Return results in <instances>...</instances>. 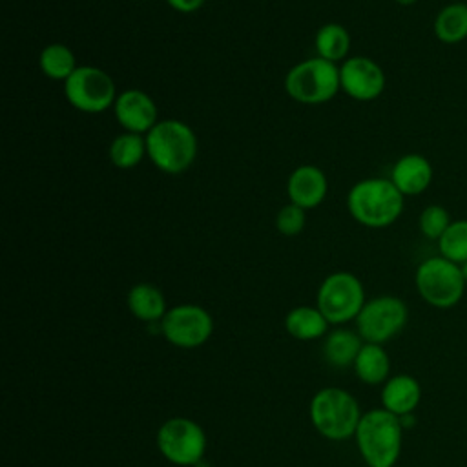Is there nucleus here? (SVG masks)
Instances as JSON below:
<instances>
[{
    "instance_id": "7",
    "label": "nucleus",
    "mask_w": 467,
    "mask_h": 467,
    "mask_svg": "<svg viewBox=\"0 0 467 467\" xmlns=\"http://www.w3.org/2000/svg\"><path fill=\"white\" fill-rule=\"evenodd\" d=\"M365 303L363 283L350 272L327 275L316 296V306L332 325H345L356 319Z\"/></svg>"
},
{
    "instance_id": "20",
    "label": "nucleus",
    "mask_w": 467,
    "mask_h": 467,
    "mask_svg": "<svg viewBox=\"0 0 467 467\" xmlns=\"http://www.w3.org/2000/svg\"><path fill=\"white\" fill-rule=\"evenodd\" d=\"M126 301L130 312L140 321H161L168 312L162 292L151 283H137L131 286Z\"/></svg>"
},
{
    "instance_id": "22",
    "label": "nucleus",
    "mask_w": 467,
    "mask_h": 467,
    "mask_svg": "<svg viewBox=\"0 0 467 467\" xmlns=\"http://www.w3.org/2000/svg\"><path fill=\"white\" fill-rule=\"evenodd\" d=\"M350 33L336 22L325 24L317 29L316 33V40H314V47L317 57L330 60V62H339L343 58H347L348 51H350Z\"/></svg>"
},
{
    "instance_id": "21",
    "label": "nucleus",
    "mask_w": 467,
    "mask_h": 467,
    "mask_svg": "<svg viewBox=\"0 0 467 467\" xmlns=\"http://www.w3.org/2000/svg\"><path fill=\"white\" fill-rule=\"evenodd\" d=\"M327 317L317 306H296L285 317L286 332L299 341H312L327 334L328 328Z\"/></svg>"
},
{
    "instance_id": "23",
    "label": "nucleus",
    "mask_w": 467,
    "mask_h": 467,
    "mask_svg": "<svg viewBox=\"0 0 467 467\" xmlns=\"http://www.w3.org/2000/svg\"><path fill=\"white\" fill-rule=\"evenodd\" d=\"M108 155L113 166L120 170H131L146 155V137L140 133L124 131L111 140Z\"/></svg>"
},
{
    "instance_id": "4",
    "label": "nucleus",
    "mask_w": 467,
    "mask_h": 467,
    "mask_svg": "<svg viewBox=\"0 0 467 467\" xmlns=\"http://www.w3.org/2000/svg\"><path fill=\"white\" fill-rule=\"evenodd\" d=\"M361 416L356 398L339 387H325L310 401L312 425L323 438L332 441L354 436Z\"/></svg>"
},
{
    "instance_id": "12",
    "label": "nucleus",
    "mask_w": 467,
    "mask_h": 467,
    "mask_svg": "<svg viewBox=\"0 0 467 467\" xmlns=\"http://www.w3.org/2000/svg\"><path fill=\"white\" fill-rule=\"evenodd\" d=\"M341 89L354 100L370 102L378 99L387 84L383 67L368 57H350L339 66Z\"/></svg>"
},
{
    "instance_id": "9",
    "label": "nucleus",
    "mask_w": 467,
    "mask_h": 467,
    "mask_svg": "<svg viewBox=\"0 0 467 467\" xmlns=\"http://www.w3.org/2000/svg\"><path fill=\"white\" fill-rule=\"evenodd\" d=\"M64 95L67 102L82 113H102L113 108L117 88L113 78L95 66H77L64 80Z\"/></svg>"
},
{
    "instance_id": "1",
    "label": "nucleus",
    "mask_w": 467,
    "mask_h": 467,
    "mask_svg": "<svg viewBox=\"0 0 467 467\" xmlns=\"http://www.w3.org/2000/svg\"><path fill=\"white\" fill-rule=\"evenodd\" d=\"M405 195L390 179L368 177L358 181L347 195L352 219L367 228H387L403 213Z\"/></svg>"
},
{
    "instance_id": "26",
    "label": "nucleus",
    "mask_w": 467,
    "mask_h": 467,
    "mask_svg": "<svg viewBox=\"0 0 467 467\" xmlns=\"http://www.w3.org/2000/svg\"><path fill=\"white\" fill-rule=\"evenodd\" d=\"M451 223V213L441 204H427L418 217V228L421 235L431 241H438Z\"/></svg>"
},
{
    "instance_id": "24",
    "label": "nucleus",
    "mask_w": 467,
    "mask_h": 467,
    "mask_svg": "<svg viewBox=\"0 0 467 467\" xmlns=\"http://www.w3.org/2000/svg\"><path fill=\"white\" fill-rule=\"evenodd\" d=\"M40 71L51 80H66L77 69V58L66 44H49L38 55Z\"/></svg>"
},
{
    "instance_id": "2",
    "label": "nucleus",
    "mask_w": 467,
    "mask_h": 467,
    "mask_svg": "<svg viewBox=\"0 0 467 467\" xmlns=\"http://www.w3.org/2000/svg\"><path fill=\"white\" fill-rule=\"evenodd\" d=\"M354 438L368 467H394L401 454L403 423L383 407L370 409L361 416Z\"/></svg>"
},
{
    "instance_id": "16",
    "label": "nucleus",
    "mask_w": 467,
    "mask_h": 467,
    "mask_svg": "<svg viewBox=\"0 0 467 467\" xmlns=\"http://www.w3.org/2000/svg\"><path fill=\"white\" fill-rule=\"evenodd\" d=\"M421 401V385L410 374L390 376L381 387V407L398 418L409 416Z\"/></svg>"
},
{
    "instance_id": "11",
    "label": "nucleus",
    "mask_w": 467,
    "mask_h": 467,
    "mask_svg": "<svg viewBox=\"0 0 467 467\" xmlns=\"http://www.w3.org/2000/svg\"><path fill=\"white\" fill-rule=\"evenodd\" d=\"M162 336L175 347L195 348L206 343L213 332L212 316L199 305H177L161 319Z\"/></svg>"
},
{
    "instance_id": "14",
    "label": "nucleus",
    "mask_w": 467,
    "mask_h": 467,
    "mask_svg": "<svg viewBox=\"0 0 467 467\" xmlns=\"http://www.w3.org/2000/svg\"><path fill=\"white\" fill-rule=\"evenodd\" d=\"M327 190H328L327 175L321 168L314 164L297 166L290 173L286 182V193L290 202L305 210L319 206L327 197Z\"/></svg>"
},
{
    "instance_id": "5",
    "label": "nucleus",
    "mask_w": 467,
    "mask_h": 467,
    "mask_svg": "<svg viewBox=\"0 0 467 467\" xmlns=\"http://www.w3.org/2000/svg\"><path fill=\"white\" fill-rule=\"evenodd\" d=\"M414 285L420 297L440 310L456 306L467 288L460 265L440 254L427 257L418 265L414 272Z\"/></svg>"
},
{
    "instance_id": "27",
    "label": "nucleus",
    "mask_w": 467,
    "mask_h": 467,
    "mask_svg": "<svg viewBox=\"0 0 467 467\" xmlns=\"http://www.w3.org/2000/svg\"><path fill=\"white\" fill-rule=\"evenodd\" d=\"M306 223V210L290 202L286 206H283L275 217V226L283 235H297Z\"/></svg>"
},
{
    "instance_id": "13",
    "label": "nucleus",
    "mask_w": 467,
    "mask_h": 467,
    "mask_svg": "<svg viewBox=\"0 0 467 467\" xmlns=\"http://www.w3.org/2000/svg\"><path fill=\"white\" fill-rule=\"evenodd\" d=\"M113 113L124 131L131 133H148L159 122L157 106L142 89H124L119 93L113 104Z\"/></svg>"
},
{
    "instance_id": "25",
    "label": "nucleus",
    "mask_w": 467,
    "mask_h": 467,
    "mask_svg": "<svg viewBox=\"0 0 467 467\" xmlns=\"http://www.w3.org/2000/svg\"><path fill=\"white\" fill-rule=\"evenodd\" d=\"M438 252L445 259L462 265L467 261V219H452L443 235L436 241Z\"/></svg>"
},
{
    "instance_id": "29",
    "label": "nucleus",
    "mask_w": 467,
    "mask_h": 467,
    "mask_svg": "<svg viewBox=\"0 0 467 467\" xmlns=\"http://www.w3.org/2000/svg\"><path fill=\"white\" fill-rule=\"evenodd\" d=\"M392 2H396V4H400V5H412V4H416L418 0H392Z\"/></svg>"
},
{
    "instance_id": "19",
    "label": "nucleus",
    "mask_w": 467,
    "mask_h": 467,
    "mask_svg": "<svg viewBox=\"0 0 467 467\" xmlns=\"http://www.w3.org/2000/svg\"><path fill=\"white\" fill-rule=\"evenodd\" d=\"M352 367L359 381L367 385H383L390 378V358L383 345L363 343Z\"/></svg>"
},
{
    "instance_id": "17",
    "label": "nucleus",
    "mask_w": 467,
    "mask_h": 467,
    "mask_svg": "<svg viewBox=\"0 0 467 467\" xmlns=\"http://www.w3.org/2000/svg\"><path fill=\"white\" fill-rule=\"evenodd\" d=\"M434 36L447 46L467 40V2L445 4L432 22Z\"/></svg>"
},
{
    "instance_id": "3",
    "label": "nucleus",
    "mask_w": 467,
    "mask_h": 467,
    "mask_svg": "<svg viewBox=\"0 0 467 467\" xmlns=\"http://www.w3.org/2000/svg\"><path fill=\"white\" fill-rule=\"evenodd\" d=\"M146 155L157 170L170 175L182 173L197 157V137L182 120H159L146 133Z\"/></svg>"
},
{
    "instance_id": "8",
    "label": "nucleus",
    "mask_w": 467,
    "mask_h": 467,
    "mask_svg": "<svg viewBox=\"0 0 467 467\" xmlns=\"http://www.w3.org/2000/svg\"><path fill=\"white\" fill-rule=\"evenodd\" d=\"M409 321V308L396 296L368 299L356 317V332L365 343L383 345L396 337Z\"/></svg>"
},
{
    "instance_id": "18",
    "label": "nucleus",
    "mask_w": 467,
    "mask_h": 467,
    "mask_svg": "<svg viewBox=\"0 0 467 467\" xmlns=\"http://www.w3.org/2000/svg\"><path fill=\"white\" fill-rule=\"evenodd\" d=\"M363 343L365 341L358 332L348 328H336L325 337L323 356L328 365L336 368H347L348 365H354Z\"/></svg>"
},
{
    "instance_id": "15",
    "label": "nucleus",
    "mask_w": 467,
    "mask_h": 467,
    "mask_svg": "<svg viewBox=\"0 0 467 467\" xmlns=\"http://www.w3.org/2000/svg\"><path fill=\"white\" fill-rule=\"evenodd\" d=\"M432 177L434 170L425 155L405 153L392 164L389 179L405 197H412L423 193L431 186Z\"/></svg>"
},
{
    "instance_id": "10",
    "label": "nucleus",
    "mask_w": 467,
    "mask_h": 467,
    "mask_svg": "<svg viewBox=\"0 0 467 467\" xmlns=\"http://www.w3.org/2000/svg\"><path fill=\"white\" fill-rule=\"evenodd\" d=\"M157 447L168 462L182 467L193 465L204 456L206 434L197 421L175 416L159 427Z\"/></svg>"
},
{
    "instance_id": "30",
    "label": "nucleus",
    "mask_w": 467,
    "mask_h": 467,
    "mask_svg": "<svg viewBox=\"0 0 467 467\" xmlns=\"http://www.w3.org/2000/svg\"><path fill=\"white\" fill-rule=\"evenodd\" d=\"M460 268H462V275H463V279H465V283H467V261L462 263Z\"/></svg>"
},
{
    "instance_id": "28",
    "label": "nucleus",
    "mask_w": 467,
    "mask_h": 467,
    "mask_svg": "<svg viewBox=\"0 0 467 467\" xmlns=\"http://www.w3.org/2000/svg\"><path fill=\"white\" fill-rule=\"evenodd\" d=\"M166 4L179 13H193L202 7L204 0H166Z\"/></svg>"
},
{
    "instance_id": "6",
    "label": "nucleus",
    "mask_w": 467,
    "mask_h": 467,
    "mask_svg": "<svg viewBox=\"0 0 467 467\" xmlns=\"http://www.w3.org/2000/svg\"><path fill=\"white\" fill-rule=\"evenodd\" d=\"M339 89V66L321 57L297 62L285 77L286 95L301 104L328 102Z\"/></svg>"
}]
</instances>
